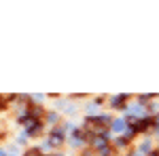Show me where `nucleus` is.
<instances>
[{"instance_id":"nucleus-1","label":"nucleus","mask_w":159,"mask_h":156,"mask_svg":"<svg viewBox=\"0 0 159 156\" xmlns=\"http://www.w3.org/2000/svg\"><path fill=\"white\" fill-rule=\"evenodd\" d=\"M100 154H102V156H112V154H115V150L108 148V145H102V148H100Z\"/></svg>"},{"instance_id":"nucleus-2","label":"nucleus","mask_w":159,"mask_h":156,"mask_svg":"<svg viewBox=\"0 0 159 156\" xmlns=\"http://www.w3.org/2000/svg\"><path fill=\"white\" fill-rule=\"evenodd\" d=\"M125 101H127V95H121V97H117V99H115V106H117V108H121V106H125Z\"/></svg>"},{"instance_id":"nucleus-3","label":"nucleus","mask_w":159,"mask_h":156,"mask_svg":"<svg viewBox=\"0 0 159 156\" xmlns=\"http://www.w3.org/2000/svg\"><path fill=\"white\" fill-rule=\"evenodd\" d=\"M9 99H13V97H7V95H0V110L2 108H7V101Z\"/></svg>"},{"instance_id":"nucleus-4","label":"nucleus","mask_w":159,"mask_h":156,"mask_svg":"<svg viewBox=\"0 0 159 156\" xmlns=\"http://www.w3.org/2000/svg\"><path fill=\"white\" fill-rule=\"evenodd\" d=\"M25 156H43L38 150H30V152H25Z\"/></svg>"},{"instance_id":"nucleus-5","label":"nucleus","mask_w":159,"mask_h":156,"mask_svg":"<svg viewBox=\"0 0 159 156\" xmlns=\"http://www.w3.org/2000/svg\"><path fill=\"white\" fill-rule=\"evenodd\" d=\"M151 156H159V150H157V152H153V154H151Z\"/></svg>"}]
</instances>
